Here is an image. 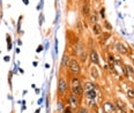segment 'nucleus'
Returning a JSON list of instances; mask_svg holds the SVG:
<instances>
[{
  "instance_id": "nucleus-1",
  "label": "nucleus",
  "mask_w": 134,
  "mask_h": 113,
  "mask_svg": "<svg viewBox=\"0 0 134 113\" xmlns=\"http://www.w3.org/2000/svg\"><path fill=\"white\" fill-rule=\"evenodd\" d=\"M68 68H69V71H71V73L74 74V75H79L81 72V66L76 59H71L69 60Z\"/></svg>"
},
{
  "instance_id": "nucleus-2",
  "label": "nucleus",
  "mask_w": 134,
  "mask_h": 113,
  "mask_svg": "<svg viewBox=\"0 0 134 113\" xmlns=\"http://www.w3.org/2000/svg\"><path fill=\"white\" fill-rule=\"evenodd\" d=\"M67 90H68L67 81L64 77H59V80H58V92H59V95L64 96V95H66Z\"/></svg>"
},
{
  "instance_id": "nucleus-3",
  "label": "nucleus",
  "mask_w": 134,
  "mask_h": 113,
  "mask_svg": "<svg viewBox=\"0 0 134 113\" xmlns=\"http://www.w3.org/2000/svg\"><path fill=\"white\" fill-rule=\"evenodd\" d=\"M68 103H69V106H71L72 109H76V107H79L80 100H79V98H77L76 95L71 94L68 96Z\"/></svg>"
},
{
  "instance_id": "nucleus-4",
  "label": "nucleus",
  "mask_w": 134,
  "mask_h": 113,
  "mask_svg": "<svg viewBox=\"0 0 134 113\" xmlns=\"http://www.w3.org/2000/svg\"><path fill=\"white\" fill-rule=\"evenodd\" d=\"M89 59L91 61V64H94V65L100 64V56H98V53L96 52L95 50L90 51V53H89Z\"/></svg>"
},
{
  "instance_id": "nucleus-5",
  "label": "nucleus",
  "mask_w": 134,
  "mask_h": 113,
  "mask_svg": "<svg viewBox=\"0 0 134 113\" xmlns=\"http://www.w3.org/2000/svg\"><path fill=\"white\" fill-rule=\"evenodd\" d=\"M103 110L105 113H115L116 112V106L110 102H106L103 104Z\"/></svg>"
},
{
  "instance_id": "nucleus-6",
  "label": "nucleus",
  "mask_w": 134,
  "mask_h": 113,
  "mask_svg": "<svg viewBox=\"0 0 134 113\" xmlns=\"http://www.w3.org/2000/svg\"><path fill=\"white\" fill-rule=\"evenodd\" d=\"M116 49H117V51H118L120 54H127V52H128L127 47L124 45L123 43H117V44H116Z\"/></svg>"
},
{
  "instance_id": "nucleus-7",
  "label": "nucleus",
  "mask_w": 134,
  "mask_h": 113,
  "mask_svg": "<svg viewBox=\"0 0 134 113\" xmlns=\"http://www.w3.org/2000/svg\"><path fill=\"white\" fill-rule=\"evenodd\" d=\"M86 97L88 98L89 100H95L97 97V91L96 90H88L86 91Z\"/></svg>"
},
{
  "instance_id": "nucleus-8",
  "label": "nucleus",
  "mask_w": 134,
  "mask_h": 113,
  "mask_svg": "<svg viewBox=\"0 0 134 113\" xmlns=\"http://www.w3.org/2000/svg\"><path fill=\"white\" fill-rule=\"evenodd\" d=\"M71 90H72V94L76 95V96H81V95L83 94V87H82V85L72 87V88H71Z\"/></svg>"
},
{
  "instance_id": "nucleus-9",
  "label": "nucleus",
  "mask_w": 134,
  "mask_h": 113,
  "mask_svg": "<svg viewBox=\"0 0 134 113\" xmlns=\"http://www.w3.org/2000/svg\"><path fill=\"white\" fill-rule=\"evenodd\" d=\"M116 106L118 107L119 111H121L123 113H126V104H125V103H123L121 100L118 99V100L116 102Z\"/></svg>"
},
{
  "instance_id": "nucleus-10",
  "label": "nucleus",
  "mask_w": 134,
  "mask_h": 113,
  "mask_svg": "<svg viewBox=\"0 0 134 113\" xmlns=\"http://www.w3.org/2000/svg\"><path fill=\"white\" fill-rule=\"evenodd\" d=\"M92 32L94 35H101L102 34V27L98 24V23H95V24H92Z\"/></svg>"
},
{
  "instance_id": "nucleus-11",
  "label": "nucleus",
  "mask_w": 134,
  "mask_h": 113,
  "mask_svg": "<svg viewBox=\"0 0 134 113\" xmlns=\"http://www.w3.org/2000/svg\"><path fill=\"white\" fill-rule=\"evenodd\" d=\"M82 14L84 16H88L90 14V7H89V4L88 2H84L83 6H82Z\"/></svg>"
},
{
  "instance_id": "nucleus-12",
  "label": "nucleus",
  "mask_w": 134,
  "mask_h": 113,
  "mask_svg": "<svg viewBox=\"0 0 134 113\" xmlns=\"http://www.w3.org/2000/svg\"><path fill=\"white\" fill-rule=\"evenodd\" d=\"M77 85H82L80 79H77V77H72V80H71V88L77 87Z\"/></svg>"
},
{
  "instance_id": "nucleus-13",
  "label": "nucleus",
  "mask_w": 134,
  "mask_h": 113,
  "mask_svg": "<svg viewBox=\"0 0 134 113\" xmlns=\"http://www.w3.org/2000/svg\"><path fill=\"white\" fill-rule=\"evenodd\" d=\"M107 60H109V66L111 67V69H115V56H112V54H109L107 56Z\"/></svg>"
},
{
  "instance_id": "nucleus-14",
  "label": "nucleus",
  "mask_w": 134,
  "mask_h": 113,
  "mask_svg": "<svg viewBox=\"0 0 134 113\" xmlns=\"http://www.w3.org/2000/svg\"><path fill=\"white\" fill-rule=\"evenodd\" d=\"M96 88H97V85H96V84H94V83H91V82H87V83H86V91H88V90H96Z\"/></svg>"
},
{
  "instance_id": "nucleus-15",
  "label": "nucleus",
  "mask_w": 134,
  "mask_h": 113,
  "mask_svg": "<svg viewBox=\"0 0 134 113\" xmlns=\"http://www.w3.org/2000/svg\"><path fill=\"white\" fill-rule=\"evenodd\" d=\"M69 62V56H67V54H64V56H62V60H61V67H66L67 65H68Z\"/></svg>"
},
{
  "instance_id": "nucleus-16",
  "label": "nucleus",
  "mask_w": 134,
  "mask_h": 113,
  "mask_svg": "<svg viewBox=\"0 0 134 113\" xmlns=\"http://www.w3.org/2000/svg\"><path fill=\"white\" fill-rule=\"evenodd\" d=\"M110 36H111V34H110V32H105V34L102 36V38H101V42H102V43H103V42H106L107 39H109V37H110Z\"/></svg>"
},
{
  "instance_id": "nucleus-17",
  "label": "nucleus",
  "mask_w": 134,
  "mask_h": 113,
  "mask_svg": "<svg viewBox=\"0 0 134 113\" xmlns=\"http://www.w3.org/2000/svg\"><path fill=\"white\" fill-rule=\"evenodd\" d=\"M91 76L94 79H98V72H97V69L95 67L91 68Z\"/></svg>"
},
{
  "instance_id": "nucleus-18",
  "label": "nucleus",
  "mask_w": 134,
  "mask_h": 113,
  "mask_svg": "<svg viewBox=\"0 0 134 113\" xmlns=\"http://www.w3.org/2000/svg\"><path fill=\"white\" fill-rule=\"evenodd\" d=\"M126 71H127V75H133L134 71H133V68L131 67L130 65H126Z\"/></svg>"
},
{
  "instance_id": "nucleus-19",
  "label": "nucleus",
  "mask_w": 134,
  "mask_h": 113,
  "mask_svg": "<svg viewBox=\"0 0 134 113\" xmlns=\"http://www.w3.org/2000/svg\"><path fill=\"white\" fill-rule=\"evenodd\" d=\"M97 21H98V17H97V15H96V14H92V15L90 16V22L95 24V23H97Z\"/></svg>"
},
{
  "instance_id": "nucleus-20",
  "label": "nucleus",
  "mask_w": 134,
  "mask_h": 113,
  "mask_svg": "<svg viewBox=\"0 0 134 113\" xmlns=\"http://www.w3.org/2000/svg\"><path fill=\"white\" fill-rule=\"evenodd\" d=\"M64 113H73V109L71 106H66L64 109Z\"/></svg>"
},
{
  "instance_id": "nucleus-21",
  "label": "nucleus",
  "mask_w": 134,
  "mask_h": 113,
  "mask_svg": "<svg viewBox=\"0 0 134 113\" xmlns=\"http://www.w3.org/2000/svg\"><path fill=\"white\" fill-rule=\"evenodd\" d=\"M7 43H8V50H11L12 49V45H11V36L9 35H7Z\"/></svg>"
},
{
  "instance_id": "nucleus-22",
  "label": "nucleus",
  "mask_w": 134,
  "mask_h": 113,
  "mask_svg": "<svg viewBox=\"0 0 134 113\" xmlns=\"http://www.w3.org/2000/svg\"><path fill=\"white\" fill-rule=\"evenodd\" d=\"M127 94H128V97H131V98H134V90H128L127 91Z\"/></svg>"
},
{
  "instance_id": "nucleus-23",
  "label": "nucleus",
  "mask_w": 134,
  "mask_h": 113,
  "mask_svg": "<svg viewBox=\"0 0 134 113\" xmlns=\"http://www.w3.org/2000/svg\"><path fill=\"white\" fill-rule=\"evenodd\" d=\"M77 113H89L88 110H86L84 107H81V109H79V112Z\"/></svg>"
},
{
  "instance_id": "nucleus-24",
  "label": "nucleus",
  "mask_w": 134,
  "mask_h": 113,
  "mask_svg": "<svg viewBox=\"0 0 134 113\" xmlns=\"http://www.w3.org/2000/svg\"><path fill=\"white\" fill-rule=\"evenodd\" d=\"M101 16H102V19H105V9L104 8L101 9Z\"/></svg>"
},
{
  "instance_id": "nucleus-25",
  "label": "nucleus",
  "mask_w": 134,
  "mask_h": 113,
  "mask_svg": "<svg viewBox=\"0 0 134 113\" xmlns=\"http://www.w3.org/2000/svg\"><path fill=\"white\" fill-rule=\"evenodd\" d=\"M105 27H106V29H107V30H111V29H112L111 24H110V23L107 22V21H105Z\"/></svg>"
},
{
  "instance_id": "nucleus-26",
  "label": "nucleus",
  "mask_w": 134,
  "mask_h": 113,
  "mask_svg": "<svg viewBox=\"0 0 134 113\" xmlns=\"http://www.w3.org/2000/svg\"><path fill=\"white\" fill-rule=\"evenodd\" d=\"M43 50V46H38V49H37V52H41Z\"/></svg>"
},
{
  "instance_id": "nucleus-27",
  "label": "nucleus",
  "mask_w": 134,
  "mask_h": 113,
  "mask_svg": "<svg viewBox=\"0 0 134 113\" xmlns=\"http://www.w3.org/2000/svg\"><path fill=\"white\" fill-rule=\"evenodd\" d=\"M9 60V58H8V56H5V61H8Z\"/></svg>"
},
{
  "instance_id": "nucleus-28",
  "label": "nucleus",
  "mask_w": 134,
  "mask_h": 113,
  "mask_svg": "<svg viewBox=\"0 0 134 113\" xmlns=\"http://www.w3.org/2000/svg\"><path fill=\"white\" fill-rule=\"evenodd\" d=\"M35 113H39V110H37V111H36V112H35Z\"/></svg>"
},
{
  "instance_id": "nucleus-29",
  "label": "nucleus",
  "mask_w": 134,
  "mask_h": 113,
  "mask_svg": "<svg viewBox=\"0 0 134 113\" xmlns=\"http://www.w3.org/2000/svg\"><path fill=\"white\" fill-rule=\"evenodd\" d=\"M133 107H134V102H133Z\"/></svg>"
},
{
  "instance_id": "nucleus-30",
  "label": "nucleus",
  "mask_w": 134,
  "mask_h": 113,
  "mask_svg": "<svg viewBox=\"0 0 134 113\" xmlns=\"http://www.w3.org/2000/svg\"><path fill=\"white\" fill-rule=\"evenodd\" d=\"M133 54H134V52H133Z\"/></svg>"
}]
</instances>
